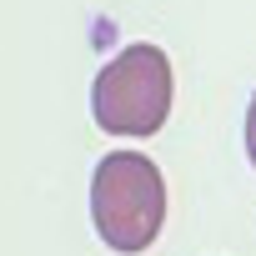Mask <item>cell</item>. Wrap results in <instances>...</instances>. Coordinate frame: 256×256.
Here are the masks:
<instances>
[{
  "label": "cell",
  "instance_id": "obj_2",
  "mask_svg": "<svg viewBox=\"0 0 256 256\" xmlns=\"http://www.w3.org/2000/svg\"><path fill=\"white\" fill-rule=\"evenodd\" d=\"M176 76L161 46H126L90 80V116L106 136H156L171 116Z\"/></svg>",
  "mask_w": 256,
  "mask_h": 256
},
{
  "label": "cell",
  "instance_id": "obj_1",
  "mask_svg": "<svg viewBox=\"0 0 256 256\" xmlns=\"http://www.w3.org/2000/svg\"><path fill=\"white\" fill-rule=\"evenodd\" d=\"M90 221L110 251L141 256L166 226V181H161L156 161L136 156V151L100 156V166L90 176Z\"/></svg>",
  "mask_w": 256,
  "mask_h": 256
},
{
  "label": "cell",
  "instance_id": "obj_3",
  "mask_svg": "<svg viewBox=\"0 0 256 256\" xmlns=\"http://www.w3.org/2000/svg\"><path fill=\"white\" fill-rule=\"evenodd\" d=\"M246 156L256 166V90H251V106H246Z\"/></svg>",
  "mask_w": 256,
  "mask_h": 256
}]
</instances>
